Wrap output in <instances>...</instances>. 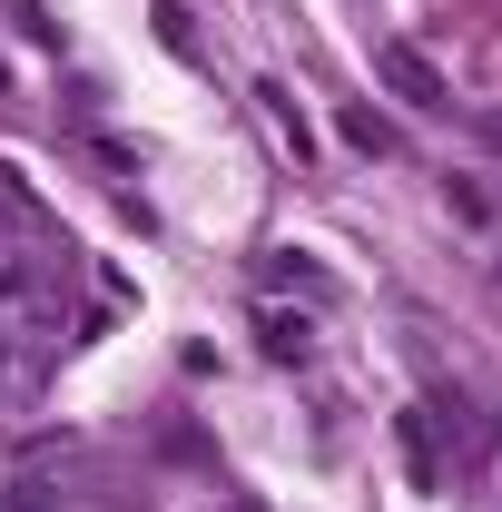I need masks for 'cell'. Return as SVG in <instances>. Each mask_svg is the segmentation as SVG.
Returning a JSON list of instances; mask_svg holds the SVG:
<instances>
[{"instance_id":"cell-1","label":"cell","mask_w":502,"mask_h":512,"mask_svg":"<svg viewBox=\"0 0 502 512\" xmlns=\"http://www.w3.org/2000/svg\"><path fill=\"white\" fill-rule=\"evenodd\" d=\"M375 79L404 99V109H453V89H443V69L414 50V40H375Z\"/></svg>"},{"instance_id":"cell-2","label":"cell","mask_w":502,"mask_h":512,"mask_svg":"<svg viewBox=\"0 0 502 512\" xmlns=\"http://www.w3.org/2000/svg\"><path fill=\"white\" fill-rule=\"evenodd\" d=\"M394 444H404L414 493H434V483H443V453H434V414H424V404H404V414H394Z\"/></svg>"},{"instance_id":"cell-3","label":"cell","mask_w":502,"mask_h":512,"mask_svg":"<svg viewBox=\"0 0 502 512\" xmlns=\"http://www.w3.org/2000/svg\"><path fill=\"white\" fill-rule=\"evenodd\" d=\"M256 345H266L276 365H306V355H315V325L306 316H256Z\"/></svg>"},{"instance_id":"cell-4","label":"cell","mask_w":502,"mask_h":512,"mask_svg":"<svg viewBox=\"0 0 502 512\" xmlns=\"http://www.w3.org/2000/svg\"><path fill=\"white\" fill-rule=\"evenodd\" d=\"M256 99H266V119L286 128V148H296V158H306L315 138H306V109H296V99H286V89H276V79H256Z\"/></svg>"},{"instance_id":"cell-5","label":"cell","mask_w":502,"mask_h":512,"mask_svg":"<svg viewBox=\"0 0 502 512\" xmlns=\"http://www.w3.org/2000/svg\"><path fill=\"white\" fill-rule=\"evenodd\" d=\"M345 148H365V158H394V128L375 109H345Z\"/></svg>"},{"instance_id":"cell-6","label":"cell","mask_w":502,"mask_h":512,"mask_svg":"<svg viewBox=\"0 0 502 512\" xmlns=\"http://www.w3.org/2000/svg\"><path fill=\"white\" fill-rule=\"evenodd\" d=\"M148 20H158V40H168V50H178V60H197V20H188V10H178V0H158V10H148Z\"/></svg>"},{"instance_id":"cell-7","label":"cell","mask_w":502,"mask_h":512,"mask_svg":"<svg viewBox=\"0 0 502 512\" xmlns=\"http://www.w3.org/2000/svg\"><path fill=\"white\" fill-rule=\"evenodd\" d=\"M473 128H483V138H493V148H502V109H483V119H473Z\"/></svg>"},{"instance_id":"cell-8","label":"cell","mask_w":502,"mask_h":512,"mask_svg":"<svg viewBox=\"0 0 502 512\" xmlns=\"http://www.w3.org/2000/svg\"><path fill=\"white\" fill-rule=\"evenodd\" d=\"M0 512H40V503H0Z\"/></svg>"},{"instance_id":"cell-9","label":"cell","mask_w":502,"mask_h":512,"mask_svg":"<svg viewBox=\"0 0 502 512\" xmlns=\"http://www.w3.org/2000/svg\"><path fill=\"white\" fill-rule=\"evenodd\" d=\"M0 89H10V69H0Z\"/></svg>"}]
</instances>
